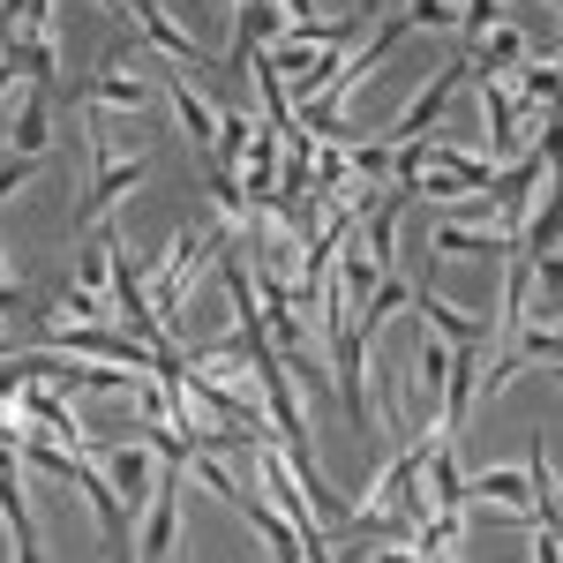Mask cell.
<instances>
[{
    "mask_svg": "<svg viewBox=\"0 0 563 563\" xmlns=\"http://www.w3.org/2000/svg\"><path fill=\"white\" fill-rule=\"evenodd\" d=\"M218 233H233V225H225V218H211L203 233H180V241H174V256L158 263V271H151V286H143V301H151V316H158V323H166L174 339H180V301H188V286H196V271H203V256L218 249Z\"/></svg>",
    "mask_w": 563,
    "mask_h": 563,
    "instance_id": "6da1fadb",
    "label": "cell"
},
{
    "mask_svg": "<svg viewBox=\"0 0 563 563\" xmlns=\"http://www.w3.org/2000/svg\"><path fill=\"white\" fill-rule=\"evenodd\" d=\"M180 459H158V474H151V511H143V533H135L129 549L135 556H174L180 541Z\"/></svg>",
    "mask_w": 563,
    "mask_h": 563,
    "instance_id": "7a4b0ae2",
    "label": "cell"
},
{
    "mask_svg": "<svg viewBox=\"0 0 563 563\" xmlns=\"http://www.w3.org/2000/svg\"><path fill=\"white\" fill-rule=\"evenodd\" d=\"M466 76H474V68H466V53H451V60H443V76H435L429 90H413V106L390 121V135H384L390 151H398V143H413V135H429L435 121H443V106H451V90L466 84Z\"/></svg>",
    "mask_w": 563,
    "mask_h": 563,
    "instance_id": "3957f363",
    "label": "cell"
},
{
    "mask_svg": "<svg viewBox=\"0 0 563 563\" xmlns=\"http://www.w3.org/2000/svg\"><path fill=\"white\" fill-rule=\"evenodd\" d=\"M0 519H8V541H15V556H23V563L45 556L38 519H31V504H23V459H15V443H0Z\"/></svg>",
    "mask_w": 563,
    "mask_h": 563,
    "instance_id": "277c9868",
    "label": "cell"
},
{
    "mask_svg": "<svg viewBox=\"0 0 563 563\" xmlns=\"http://www.w3.org/2000/svg\"><path fill=\"white\" fill-rule=\"evenodd\" d=\"M406 301H413V316L429 323L435 339H451V346H488V316H459V308L429 286V271H421V286H406Z\"/></svg>",
    "mask_w": 563,
    "mask_h": 563,
    "instance_id": "5b68a950",
    "label": "cell"
},
{
    "mask_svg": "<svg viewBox=\"0 0 563 563\" xmlns=\"http://www.w3.org/2000/svg\"><path fill=\"white\" fill-rule=\"evenodd\" d=\"M481 113H488V166H504V158H519L526 151V106L511 98V90L496 84V76H481Z\"/></svg>",
    "mask_w": 563,
    "mask_h": 563,
    "instance_id": "8992f818",
    "label": "cell"
},
{
    "mask_svg": "<svg viewBox=\"0 0 563 563\" xmlns=\"http://www.w3.org/2000/svg\"><path fill=\"white\" fill-rule=\"evenodd\" d=\"M129 23H135V31H143L151 45H158L166 60H180V68H218V60H211V53H203L196 38H188L180 23H166V8H158V0H129Z\"/></svg>",
    "mask_w": 563,
    "mask_h": 563,
    "instance_id": "52a82bcc",
    "label": "cell"
},
{
    "mask_svg": "<svg viewBox=\"0 0 563 563\" xmlns=\"http://www.w3.org/2000/svg\"><path fill=\"white\" fill-rule=\"evenodd\" d=\"M15 413L31 421V429H45V435H60L68 451H90V435H84V421L68 413V398L60 390H45V384H23L15 390Z\"/></svg>",
    "mask_w": 563,
    "mask_h": 563,
    "instance_id": "ba28073f",
    "label": "cell"
},
{
    "mask_svg": "<svg viewBox=\"0 0 563 563\" xmlns=\"http://www.w3.org/2000/svg\"><path fill=\"white\" fill-rule=\"evenodd\" d=\"M45 143H53V84H31V90H23V106H15L8 151H15V158H45Z\"/></svg>",
    "mask_w": 563,
    "mask_h": 563,
    "instance_id": "9c48e42d",
    "label": "cell"
},
{
    "mask_svg": "<svg viewBox=\"0 0 563 563\" xmlns=\"http://www.w3.org/2000/svg\"><path fill=\"white\" fill-rule=\"evenodd\" d=\"M98 466H106L113 488H121V504H135V496H151L158 451H151V443H106V451H98Z\"/></svg>",
    "mask_w": 563,
    "mask_h": 563,
    "instance_id": "30bf717a",
    "label": "cell"
},
{
    "mask_svg": "<svg viewBox=\"0 0 563 563\" xmlns=\"http://www.w3.org/2000/svg\"><path fill=\"white\" fill-rule=\"evenodd\" d=\"M84 106H98V113H113V106H121V113H151V84H143V76H121L113 53H106V68L84 84Z\"/></svg>",
    "mask_w": 563,
    "mask_h": 563,
    "instance_id": "8fae6325",
    "label": "cell"
},
{
    "mask_svg": "<svg viewBox=\"0 0 563 563\" xmlns=\"http://www.w3.org/2000/svg\"><path fill=\"white\" fill-rule=\"evenodd\" d=\"M174 121H180V135H188V143H196L203 158L218 151V106L203 98V90H188L180 76H174Z\"/></svg>",
    "mask_w": 563,
    "mask_h": 563,
    "instance_id": "7c38bea8",
    "label": "cell"
},
{
    "mask_svg": "<svg viewBox=\"0 0 563 563\" xmlns=\"http://www.w3.org/2000/svg\"><path fill=\"white\" fill-rule=\"evenodd\" d=\"M429 256H504V241H496V233H474V225H459V218H451V225H435V233H429Z\"/></svg>",
    "mask_w": 563,
    "mask_h": 563,
    "instance_id": "4fadbf2b",
    "label": "cell"
},
{
    "mask_svg": "<svg viewBox=\"0 0 563 563\" xmlns=\"http://www.w3.org/2000/svg\"><path fill=\"white\" fill-rule=\"evenodd\" d=\"M511 76H519V106H533V113H549V106H556V60H519V68H511Z\"/></svg>",
    "mask_w": 563,
    "mask_h": 563,
    "instance_id": "5bb4252c",
    "label": "cell"
},
{
    "mask_svg": "<svg viewBox=\"0 0 563 563\" xmlns=\"http://www.w3.org/2000/svg\"><path fill=\"white\" fill-rule=\"evenodd\" d=\"M413 31H459V0H406Z\"/></svg>",
    "mask_w": 563,
    "mask_h": 563,
    "instance_id": "9a60e30c",
    "label": "cell"
},
{
    "mask_svg": "<svg viewBox=\"0 0 563 563\" xmlns=\"http://www.w3.org/2000/svg\"><path fill=\"white\" fill-rule=\"evenodd\" d=\"M31 174H38V158H15V151H8V166H0V196H15Z\"/></svg>",
    "mask_w": 563,
    "mask_h": 563,
    "instance_id": "2e32d148",
    "label": "cell"
},
{
    "mask_svg": "<svg viewBox=\"0 0 563 563\" xmlns=\"http://www.w3.org/2000/svg\"><path fill=\"white\" fill-rule=\"evenodd\" d=\"M23 84V60H15V53H8V45H0V98H8V90Z\"/></svg>",
    "mask_w": 563,
    "mask_h": 563,
    "instance_id": "e0dca14e",
    "label": "cell"
},
{
    "mask_svg": "<svg viewBox=\"0 0 563 563\" xmlns=\"http://www.w3.org/2000/svg\"><path fill=\"white\" fill-rule=\"evenodd\" d=\"M0 278H8V241H0Z\"/></svg>",
    "mask_w": 563,
    "mask_h": 563,
    "instance_id": "ac0fdd59",
    "label": "cell"
},
{
    "mask_svg": "<svg viewBox=\"0 0 563 563\" xmlns=\"http://www.w3.org/2000/svg\"><path fill=\"white\" fill-rule=\"evenodd\" d=\"M549 8H556V0H549Z\"/></svg>",
    "mask_w": 563,
    "mask_h": 563,
    "instance_id": "d6986e66",
    "label": "cell"
}]
</instances>
